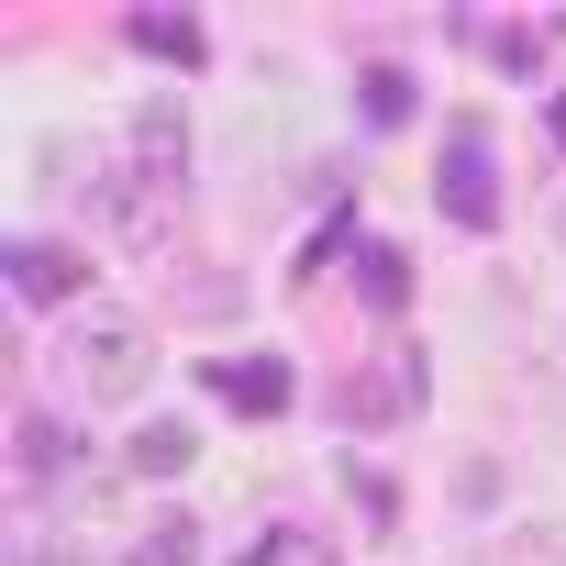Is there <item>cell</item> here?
<instances>
[{"mask_svg": "<svg viewBox=\"0 0 566 566\" xmlns=\"http://www.w3.org/2000/svg\"><path fill=\"white\" fill-rule=\"evenodd\" d=\"M189 455H200V444H189V422H145V433H134V455H123V467H134V478H178V467H189Z\"/></svg>", "mask_w": 566, "mask_h": 566, "instance_id": "8fae6325", "label": "cell"}, {"mask_svg": "<svg viewBox=\"0 0 566 566\" xmlns=\"http://www.w3.org/2000/svg\"><path fill=\"white\" fill-rule=\"evenodd\" d=\"M0 266H12V290H23L34 312H56V301H78V290H90V255H78V244H45V233H23Z\"/></svg>", "mask_w": 566, "mask_h": 566, "instance_id": "8992f818", "label": "cell"}, {"mask_svg": "<svg viewBox=\"0 0 566 566\" xmlns=\"http://www.w3.org/2000/svg\"><path fill=\"white\" fill-rule=\"evenodd\" d=\"M90 200H101V233H112L123 255H156V244H167V222H178V200H167V189H145V178H123V167H112V178H90Z\"/></svg>", "mask_w": 566, "mask_h": 566, "instance_id": "3957f363", "label": "cell"}, {"mask_svg": "<svg viewBox=\"0 0 566 566\" xmlns=\"http://www.w3.org/2000/svg\"><path fill=\"white\" fill-rule=\"evenodd\" d=\"M555 233H566V200H555Z\"/></svg>", "mask_w": 566, "mask_h": 566, "instance_id": "9a60e30c", "label": "cell"}, {"mask_svg": "<svg viewBox=\"0 0 566 566\" xmlns=\"http://www.w3.org/2000/svg\"><path fill=\"white\" fill-rule=\"evenodd\" d=\"M356 266H367V301H378V312H400V301H411V266H400V244H367Z\"/></svg>", "mask_w": 566, "mask_h": 566, "instance_id": "7c38bea8", "label": "cell"}, {"mask_svg": "<svg viewBox=\"0 0 566 566\" xmlns=\"http://www.w3.org/2000/svg\"><path fill=\"white\" fill-rule=\"evenodd\" d=\"M56 378H67L78 400H134V389L156 378V334H145L134 312H78V323L56 334Z\"/></svg>", "mask_w": 566, "mask_h": 566, "instance_id": "6da1fadb", "label": "cell"}, {"mask_svg": "<svg viewBox=\"0 0 566 566\" xmlns=\"http://www.w3.org/2000/svg\"><path fill=\"white\" fill-rule=\"evenodd\" d=\"M78 467H90V455L67 444V422H56V411H23V422H12V489H23V500L67 489Z\"/></svg>", "mask_w": 566, "mask_h": 566, "instance_id": "277c9868", "label": "cell"}, {"mask_svg": "<svg viewBox=\"0 0 566 566\" xmlns=\"http://www.w3.org/2000/svg\"><path fill=\"white\" fill-rule=\"evenodd\" d=\"M400 411H422V356H411V345H389L378 378H345V422H356V433H367V422H400Z\"/></svg>", "mask_w": 566, "mask_h": 566, "instance_id": "52a82bcc", "label": "cell"}, {"mask_svg": "<svg viewBox=\"0 0 566 566\" xmlns=\"http://www.w3.org/2000/svg\"><path fill=\"white\" fill-rule=\"evenodd\" d=\"M123 178H145V189H167V200H189V112L156 90V101H134V123H123Z\"/></svg>", "mask_w": 566, "mask_h": 566, "instance_id": "7a4b0ae2", "label": "cell"}, {"mask_svg": "<svg viewBox=\"0 0 566 566\" xmlns=\"http://www.w3.org/2000/svg\"><path fill=\"white\" fill-rule=\"evenodd\" d=\"M123 34H134V45H145V56H178V67H200V56H211V34H200V23H189V12H134V23H123Z\"/></svg>", "mask_w": 566, "mask_h": 566, "instance_id": "9c48e42d", "label": "cell"}, {"mask_svg": "<svg viewBox=\"0 0 566 566\" xmlns=\"http://www.w3.org/2000/svg\"><path fill=\"white\" fill-rule=\"evenodd\" d=\"M244 566H290V533H266V544H244Z\"/></svg>", "mask_w": 566, "mask_h": 566, "instance_id": "5bb4252c", "label": "cell"}, {"mask_svg": "<svg viewBox=\"0 0 566 566\" xmlns=\"http://www.w3.org/2000/svg\"><path fill=\"white\" fill-rule=\"evenodd\" d=\"M123 566H200V522H189V511H167V522H145V533L123 544Z\"/></svg>", "mask_w": 566, "mask_h": 566, "instance_id": "30bf717a", "label": "cell"}, {"mask_svg": "<svg viewBox=\"0 0 566 566\" xmlns=\"http://www.w3.org/2000/svg\"><path fill=\"white\" fill-rule=\"evenodd\" d=\"M444 211H455L467 233L500 222V178H489V134H478V123H455V145H444Z\"/></svg>", "mask_w": 566, "mask_h": 566, "instance_id": "5b68a950", "label": "cell"}, {"mask_svg": "<svg viewBox=\"0 0 566 566\" xmlns=\"http://www.w3.org/2000/svg\"><path fill=\"white\" fill-rule=\"evenodd\" d=\"M200 378H211L222 411H290V367H277V356H211Z\"/></svg>", "mask_w": 566, "mask_h": 566, "instance_id": "ba28073f", "label": "cell"}, {"mask_svg": "<svg viewBox=\"0 0 566 566\" xmlns=\"http://www.w3.org/2000/svg\"><path fill=\"white\" fill-rule=\"evenodd\" d=\"M411 112V78L400 67H367V123H400Z\"/></svg>", "mask_w": 566, "mask_h": 566, "instance_id": "4fadbf2b", "label": "cell"}]
</instances>
